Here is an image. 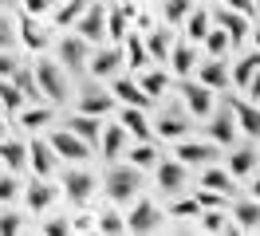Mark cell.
Masks as SVG:
<instances>
[{
    "instance_id": "6da1fadb",
    "label": "cell",
    "mask_w": 260,
    "mask_h": 236,
    "mask_svg": "<svg viewBox=\"0 0 260 236\" xmlns=\"http://www.w3.org/2000/svg\"><path fill=\"white\" fill-rule=\"evenodd\" d=\"M138 185H142V170H134V165H114L107 170V201L114 205H130L138 197Z\"/></svg>"
},
{
    "instance_id": "7a4b0ae2",
    "label": "cell",
    "mask_w": 260,
    "mask_h": 236,
    "mask_svg": "<svg viewBox=\"0 0 260 236\" xmlns=\"http://www.w3.org/2000/svg\"><path fill=\"white\" fill-rule=\"evenodd\" d=\"M32 75H36L40 94H48V103H63V98H67V79H63V71H59L51 59H40Z\"/></svg>"
},
{
    "instance_id": "3957f363",
    "label": "cell",
    "mask_w": 260,
    "mask_h": 236,
    "mask_svg": "<svg viewBox=\"0 0 260 236\" xmlns=\"http://www.w3.org/2000/svg\"><path fill=\"white\" fill-rule=\"evenodd\" d=\"M122 220H126V232H138V236L158 232V228H162V213H158V209H154L150 201H138Z\"/></svg>"
},
{
    "instance_id": "277c9868",
    "label": "cell",
    "mask_w": 260,
    "mask_h": 236,
    "mask_svg": "<svg viewBox=\"0 0 260 236\" xmlns=\"http://www.w3.org/2000/svg\"><path fill=\"white\" fill-rule=\"evenodd\" d=\"M178 91H181V98H185V107H189V114H193V118H209V114H213V94H209V87H205V83L185 79Z\"/></svg>"
},
{
    "instance_id": "5b68a950",
    "label": "cell",
    "mask_w": 260,
    "mask_h": 236,
    "mask_svg": "<svg viewBox=\"0 0 260 236\" xmlns=\"http://www.w3.org/2000/svg\"><path fill=\"white\" fill-rule=\"evenodd\" d=\"M48 146L55 150V157H67V161H83V157H91V146L83 138H75L71 130H55L48 138Z\"/></svg>"
},
{
    "instance_id": "8992f818",
    "label": "cell",
    "mask_w": 260,
    "mask_h": 236,
    "mask_svg": "<svg viewBox=\"0 0 260 236\" xmlns=\"http://www.w3.org/2000/svg\"><path fill=\"white\" fill-rule=\"evenodd\" d=\"M209 20H217V28L229 31V44H233V47L244 44V40H248V28H252V24H248V16L237 12V8H221V12H213Z\"/></svg>"
},
{
    "instance_id": "52a82bcc",
    "label": "cell",
    "mask_w": 260,
    "mask_h": 236,
    "mask_svg": "<svg viewBox=\"0 0 260 236\" xmlns=\"http://www.w3.org/2000/svg\"><path fill=\"white\" fill-rule=\"evenodd\" d=\"M75 36H83L87 44H103L107 40V12L103 8H83V16L75 20Z\"/></svg>"
},
{
    "instance_id": "ba28073f",
    "label": "cell",
    "mask_w": 260,
    "mask_h": 236,
    "mask_svg": "<svg viewBox=\"0 0 260 236\" xmlns=\"http://www.w3.org/2000/svg\"><path fill=\"white\" fill-rule=\"evenodd\" d=\"M205 130H209V138L217 146H233L237 142V118H233V110L225 107V110H217V114H209Z\"/></svg>"
},
{
    "instance_id": "9c48e42d",
    "label": "cell",
    "mask_w": 260,
    "mask_h": 236,
    "mask_svg": "<svg viewBox=\"0 0 260 236\" xmlns=\"http://www.w3.org/2000/svg\"><path fill=\"white\" fill-rule=\"evenodd\" d=\"M63 193H67V201L71 205H87L91 201V193H95V177H91V173H63Z\"/></svg>"
},
{
    "instance_id": "30bf717a",
    "label": "cell",
    "mask_w": 260,
    "mask_h": 236,
    "mask_svg": "<svg viewBox=\"0 0 260 236\" xmlns=\"http://www.w3.org/2000/svg\"><path fill=\"white\" fill-rule=\"evenodd\" d=\"M229 110L237 118V130H244L248 138H260V107L244 103V98H229Z\"/></svg>"
},
{
    "instance_id": "8fae6325",
    "label": "cell",
    "mask_w": 260,
    "mask_h": 236,
    "mask_svg": "<svg viewBox=\"0 0 260 236\" xmlns=\"http://www.w3.org/2000/svg\"><path fill=\"white\" fill-rule=\"evenodd\" d=\"M28 165H32L40 177H51V173H55V150H51L44 138H32L28 142Z\"/></svg>"
},
{
    "instance_id": "7c38bea8",
    "label": "cell",
    "mask_w": 260,
    "mask_h": 236,
    "mask_svg": "<svg viewBox=\"0 0 260 236\" xmlns=\"http://www.w3.org/2000/svg\"><path fill=\"white\" fill-rule=\"evenodd\" d=\"M79 110L83 114H111L114 110V94L111 91H103V87H87V91L79 94Z\"/></svg>"
},
{
    "instance_id": "4fadbf2b",
    "label": "cell",
    "mask_w": 260,
    "mask_h": 236,
    "mask_svg": "<svg viewBox=\"0 0 260 236\" xmlns=\"http://www.w3.org/2000/svg\"><path fill=\"white\" fill-rule=\"evenodd\" d=\"M67 130H71L75 138H83L87 146H95L99 134H103V122H99V114H83V110H79V114L67 118Z\"/></svg>"
},
{
    "instance_id": "5bb4252c",
    "label": "cell",
    "mask_w": 260,
    "mask_h": 236,
    "mask_svg": "<svg viewBox=\"0 0 260 236\" xmlns=\"http://www.w3.org/2000/svg\"><path fill=\"white\" fill-rule=\"evenodd\" d=\"M154 173H158V185L166 193H181L185 189V165L181 161H154Z\"/></svg>"
},
{
    "instance_id": "9a60e30c",
    "label": "cell",
    "mask_w": 260,
    "mask_h": 236,
    "mask_svg": "<svg viewBox=\"0 0 260 236\" xmlns=\"http://www.w3.org/2000/svg\"><path fill=\"white\" fill-rule=\"evenodd\" d=\"M174 154H178L181 165H209L213 157H217V150H213L209 142H181Z\"/></svg>"
},
{
    "instance_id": "2e32d148",
    "label": "cell",
    "mask_w": 260,
    "mask_h": 236,
    "mask_svg": "<svg viewBox=\"0 0 260 236\" xmlns=\"http://www.w3.org/2000/svg\"><path fill=\"white\" fill-rule=\"evenodd\" d=\"M59 59H63L71 71L87 67V40H83V36H63V40H59Z\"/></svg>"
},
{
    "instance_id": "e0dca14e",
    "label": "cell",
    "mask_w": 260,
    "mask_h": 236,
    "mask_svg": "<svg viewBox=\"0 0 260 236\" xmlns=\"http://www.w3.org/2000/svg\"><path fill=\"white\" fill-rule=\"evenodd\" d=\"M111 94H114V98H122L126 107H138V110H146L150 103H154V98H150V94L142 91L134 79H114V91H111Z\"/></svg>"
},
{
    "instance_id": "ac0fdd59",
    "label": "cell",
    "mask_w": 260,
    "mask_h": 236,
    "mask_svg": "<svg viewBox=\"0 0 260 236\" xmlns=\"http://www.w3.org/2000/svg\"><path fill=\"white\" fill-rule=\"evenodd\" d=\"M118 63H122V51H118V47H103V51H95V59L87 63V67H91L95 79H114Z\"/></svg>"
},
{
    "instance_id": "d6986e66",
    "label": "cell",
    "mask_w": 260,
    "mask_h": 236,
    "mask_svg": "<svg viewBox=\"0 0 260 236\" xmlns=\"http://www.w3.org/2000/svg\"><path fill=\"white\" fill-rule=\"evenodd\" d=\"M233 220H237V228L241 232H260V201H241L233 205Z\"/></svg>"
},
{
    "instance_id": "ffe728a7",
    "label": "cell",
    "mask_w": 260,
    "mask_h": 236,
    "mask_svg": "<svg viewBox=\"0 0 260 236\" xmlns=\"http://www.w3.org/2000/svg\"><path fill=\"white\" fill-rule=\"evenodd\" d=\"M20 40L32 47V51H44V47H48V31L40 28V20H36L32 12L20 16Z\"/></svg>"
},
{
    "instance_id": "44dd1931",
    "label": "cell",
    "mask_w": 260,
    "mask_h": 236,
    "mask_svg": "<svg viewBox=\"0 0 260 236\" xmlns=\"http://www.w3.org/2000/svg\"><path fill=\"white\" fill-rule=\"evenodd\" d=\"M118 122H122V130H126V134H134L138 142H150V134H154V130H150V122H146V114H142L138 107H126L122 114H118Z\"/></svg>"
},
{
    "instance_id": "7402d4cb",
    "label": "cell",
    "mask_w": 260,
    "mask_h": 236,
    "mask_svg": "<svg viewBox=\"0 0 260 236\" xmlns=\"http://www.w3.org/2000/svg\"><path fill=\"white\" fill-rule=\"evenodd\" d=\"M24 201H28V209H32V213H44V209L55 201V189L48 185V177H40V181H32V185L24 189Z\"/></svg>"
},
{
    "instance_id": "603a6c76",
    "label": "cell",
    "mask_w": 260,
    "mask_h": 236,
    "mask_svg": "<svg viewBox=\"0 0 260 236\" xmlns=\"http://www.w3.org/2000/svg\"><path fill=\"white\" fill-rule=\"evenodd\" d=\"M99 142H103V157H107V161L122 157V150H126V130H122V122H118V126H107V130L99 134Z\"/></svg>"
},
{
    "instance_id": "cb8c5ba5",
    "label": "cell",
    "mask_w": 260,
    "mask_h": 236,
    "mask_svg": "<svg viewBox=\"0 0 260 236\" xmlns=\"http://www.w3.org/2000/svg\"><path fill=\"white\" fill-rule=\"evenodd\" d=\"M197 83H205L209 91H221V87H229V67H225V59L221 55H213L205 67H201V79Z\"/></svg>"
},
{
    "instance_id": "d4e9b609",
    "label": "cell",
    "mask_w": 260,
    "mask_h": 236,
    "mask_svg": "<svg viewBox=\"0 0 260 236\" xmlns=\"http://www.w3.org/2000/svg\"><path fill=\"white\" fill-rule=\"evenodd\" d=\"M197 217H201V228H205V232H241L237 220H225V209H201Z\"/></svg>"
},
{
    "instance_id": "484cf974",
    "label": "cell",
    "mask_w": 260,
    "mask_h": 236,
    "mask_svg": "<svg viewBox=\"0 0 260 236\" xmlns=\"http://www.w3.org/2000/svg\"><path fill=\"white\" fill-rule=\"evenodd\" d=\"M0 161L12 173H20L28 165V146H24V142H0Z\"/></svg>"
},
{
    "instance_id": "4316f807",
    "label": "cell",
    "mask_w": 260,
    "mask_h": 236,
    "mask_svg": "<svg viewBox=\"0 0 260 236\" xmlns=\"http://www.w3.org/2000/svg\"><path fill=\"white\" fill-rule=\"evenodd\" d=\"M122 44H126V55H122V59H126L130 67H134V71H146V63H150L146 44H142V40H138L134 31H126V40H122Z\"/></svg>"
},
{
    "instance_id": "83f0119b",
    "label": "cell",
    "mask_w": 260,
    "mask_h": 236,
    "mask_svg": "<svg viewBox=\"0 0 260 236\" xmlns=\"http://www.w3.org/2000/svg\"><path fill=\"white\" fill-rule=\"evenodd\" d=\"M252 165H256V150H252V146H241V150L229 154V173H233V177L252 173Z\"/></svg>"
},
{
    "instance_id": "f1b7e54d",
    "label": "cell",
    "mask_w": 260,
    "mask_h": 236,
    "mask_svg": "<svg viewBox=\"0 0 260 236\" xmlns=\"http://www.w3.org/2000/svg\"><path fill=\"white\" fill-rule=\"evenodd\" d=\"M193 67H197V51H193L189 44H178V47H174V75L185 79Z\"/></svg>"
},
{
    "instance_id": "f546056e",
    "label": "cell",
    "mask_w": 260,
    "mask_h": 236,
    "mask_svg": "<svg viewBox=\"0 0 260 236\" xmlns=\"http://www.w3.org/2000/svg\"><path fill=\"white\" fill-rule=\"evenodd\" d=\"M201 185L205 189H217V193H233V173H225V170H209L205 165V173H201Z\"/></svg>"
},
{
    "instance_id": "4dcf8cb0",
    "label": "cell",
    "mask_w": 260,
    "mask_h": 236,
    "mask_svg": "<svg viewBox=\"0 0 260 236\" xmlns=\"http://www.w3.org/2000/svg\"><path fill=\"white\" fill-rule=\"evenodd\" d=\"M146 51H150V59H170V31L154 28L150 40H146Z\"/></svg>"
},
{
    "instance_id": "1f68e13d",
    "label": "cell",
    "mask_w": 260,
    "mask_h": 236,
    "mask_svg": "<svg viewBox=\"0 0 260 236\" xmlns=\"http://www.w3.org/2000/svg\"><path fill=\"white\" fill-rule=\"evenodd\" d=\"M185 31H189V40H201L209 31V12L205 8H189L185 12Z\"/></svg>"
},
{
    "instance_id": "d6a6232c",
    "label": "cell",
    "mask_w": 260,
    "mask_h": 236,
    "mask_svg": "<svg viewBox=\"0 0 260 236\" xmlns=\"http://www.w3.org/2000/svg\"><path fill=\"white\" fill-rule=\"evenodd\" d=\"M158 134H162V138H185V134H189V122H181V114H162V118H158Z\"/></svg>"
},
{
    "instance_id": "836d02e7",
    "label": "cell",
    "mask_w": 260,
    "mask_h": 236,
    "mask_svg": "<svg viewBox=\"0 0 260 236\" xmlns=\"http://www.w3.org/2000/svg\"><path fill=\"white\" fill-rule=\"evenodd\" d=\"M256 71H260V51L256 55H244V59L233 67V83H237V87H248V79L256 75Z\"/></svg>"
},
{
    "instance_id": "e575fe53",
    "label": "cell",
    "mask_w": 260,
    "mask_h": 236,
    "mask_svg": "<svg viewBox=\"0 0 260 236\" xmlns=\"http://www.w3.org/2000/svg\"><path fill=\"white\" fill-rule=\"evenodd\" d=\"M126 157H130V165H134V170H150V165L158 161V150H154L150 142H138V146H134Z\"/></svg>"
},
{
    "instance_id": "d590c367",
    "label": "cell",
    "mask_w": 260,
    "mask_h": 236,
    "mask_svg": "<svg viewBox=\"0 0 260 236\" xmlns=\"http://www.w3.org/2000/svg\"><path fill=\"white\" fill-rule=\"evenodd\" d=\"M0 107L12 110V114H20V110H24V91H20L16 83H0Z\"/></svg>"
},
{
    "instance_id": "8d00e7d4",
    "label": "cell",
    "mask_w": 260,
    "mask_h": 236,
    "mask_svg": "<svg viewBox=\"0 0 260 236\" xmlns=\"http://www.w3.org/2000/svg\"><path fill=\"white\" fill-rule=\"evenodd\" d=\"M126 12H122V8H111V12H107V36H111L114 44H122V40H126Z\"/></svg>"
},
{
    "instance_id": "74e56055",
    "label": "cell",
    "mask_w": 260,
    "mask_h": 236,
    "mask_svg": "<svg viewBox=\"0 0 260 236\" xmlns=\"http://www.w3.org/2000/svg\"><path fill=\"white\" fill-rule=\"evenodd\" d=\"M48 122H51V110L48 107H32V110L20 114V126H24V130H40V126H48Z\"/></svg>"
},
{
    "instance_id": "f35d334b",
    "label": "cell",
    "mask_w": 260,
    "mask_h": 236,
    "mask_svg": "<svg viewBox=\"0 0 260 236\" xmlns=\"http://www.w3.org/2000/svg\"><path fill=\"white\" fill-rule=\"evenodd\" d=\"M166 87H170V75H166V71H146V75H142V91H146L150 98H158Z\"/></svg>"
},
{
    "instance_id": "ab89813d",
    "label": "cell",
    "mask_w": 260,
    "mask_h": 236,
    "mask_svg": "<svg viewBox=\"0 0 260 236\" xmlns=\"http://www.w3.org/2000/svg\"><path fill=\"white\" fill-rule=\"evenodd\" d=\"M83 8H87V0H67L63 8L55 12V24H59V28H67V24H75V20L83 16Z\"/></svg>"
},
{
    "instance_id": "60d3db41",
    "label": "cell",
    "mask_w": 260,
    "mask_h": 236,
    "mask_svg": "<svg viewBox=\"0 0 260 236\" xmlns=\"http://www.w3.org/2000/svg\"><path fill=\"white\" fill-rule=\"evenodd\" d=\"M201 40H205V47H209V55H225V47H229V31H225V28H209L205 36H201Z\"/></svg>"
},
{
    "instance_id": "b9f144b4",
    "label": "cell",
    "mask_w": 260,
    "mask_h": 236,
    "mask_svg": "<svg viewBox=\"0 0 260 236\" xmlns=\"http://www.w3.org/2000/svg\"><path fill=\"white\" fill-rule=\"evenodd\" d=\"M8 79H16V87H20L24 94H32V98H44V94H40V87H36V75H32V71H24L20 63H16V71H12Z\"/></svg>"
},
{
    "instance_id": "7bdbcfd3",
    "label": "cell",
    "mask_w": 260,
    "mask_h": 236,
    "mask_svg": "<svg viewBox=\"0 0 260 236\" xmlns=\"http://www.w3.org/2000/svg\"><path fill=\"white\" fill-rule=\"evenodd\" d=\"M95 228H99V232H107V236H114V232H126V220L118 217V213H103V217L95 220Z\"/></svg>"
},
{
    "instance_id": "ee69618b",
    "label": "cell",
    "mask_w": 260,
    "mask_h": 236,
    "mask_svg": "<svg viewBox=\"0 0 260 236\" xmlns=\"http://www.w3.org/2000/svg\"><path fill=\"white\" fill-rule=\"evenodd\" d=\"M189 8H193V0H166V24H181Z\"/></svg>"
},
{
    "instance_id": "f6af8a7d",
    "label": "cell",
    "mask_w": 260,
    "mask_h": 236,
    "mask_svg": "<svg viewBox=\"0 0 260 236\" xmlns=\"http://www.w3.org/2000/svg\"><path fill=\"white\" fill-rule=\"evenodd\" d=\"M197 205H201V209H225V193H217V189H197V197H193Z\"/></svg>"
},
{
    "instance_id": "bcb514c9",
    "label": "cell",
    "mask_w": 260,
    "mask_h": 236,
    "mask_svg": "<svg viewBox=\"0 0 260 236\" xmlns=\"http://www.w3.org/2000/svg\"><path fill=\"white\" fill-rule=\"evenodd\" d=\"M20 228H24V220L16 213H0V236H16Z\"/></svg>"
},
{
    "instance_id": "7dc6e473",
    "label": "cell",
    "mask_w": 260,
    "mask_h": 236,
    "mask_svg": "<svg viewBox=\"0 0 260 236\" xmlns=\"http://www.w3.org/2000/svg\"><path fill=\"white\" fill-rule=\"evenodd\" d=\"M16 193H20L16 177H12V173H4V177H0V201H12Z\"/></svg>"
},
{
    "instance_id": "c3c4849f",
    "label": "cell",
    "mask_w": 260,
    "mask_h": 236,
    "mask_svg": "<svg viewBox=\"0 0 260 236\" xmlns=\"http://www.w3.org/2000/svg\"><path fill=\"white\" fill-rule=\"evenodd\" d=\"M197 213H201L197 201H178L174 209H170V217H197Z\"/></svg>"
},
{
    "instance_id": "681fc988",
    "label": "cell",
    "mask_w": 260,
    "mask_h": 236,
    "mask_svg": "<svg viewBox=\"0 0 260 236\" xmlns=\"http://www.w3.org/2000/svg\"><path fill=\"white\" fill-rule=\"evenodd\" d=\"M51 4H55V0H24V12L44 16V12H51Z\"/></svg>"
},
{
    "instance_id": "f907efd6",
    "label": "cell",
    "mask_w": 260,
    "mask_h": 236,
    "mask_svg": "<svg viewBox=\"0 0 260 236\" xmlns=\"http://www.w3.org/2000/svg\"><path fill=\"white\" fill-rule=\"evenodd\" d=\"M44 232H48V236H67V232H71V224H67V220H48Z\"/></svg>"
},
{
    "instance_id": "816d5d0a",
    "label": "cell",
    "mask_w": 260,
    "mask_h": 236,
    "mask_svg": "<svg viewBox=\"0 0 260 236\" xmlns=\"http://www.w3.org/2000/svg\"><path fill=\"white\" fill-rule=\"evenodd\" d=\"M12 71H16V59H12V55H8L4 47H0V79H8Z\"/></svg>"
},
{
    "instance_id": "f5cc1de1",
    "label": "cell",
    "mask_w": 260,
    "mask_h": 236,
    "mask_svg": "<svg viewBox=\"0 0 260 236\" xmlns=\"http://www.w3.org/2000/svg\"><path fill=\"white\" fill-rule=\"evenodd\" d=\"M12 36H16V28H12V24L0 16V47H12Z\"/></svg>"
},
{
    "instance_id": "db71d44e",
    "label": "cell",
    "mask_w": 260,
    "mask_h": 236,
    "mask_svg": "<svg viewBox=\"0 0 260 236\" xmlns=\"http://www.w3.org/2000/svg\"><path fill=\"white\" fill-rule=\"evenodd\" d=\"M229 8H237V12H244V16H252V4H256V0H225Z\"/></svg>"
},
{
    "instance_id": "11a10c76",
    "label": "cell",
    "mask_w": 260,
    "mask_h": 236,
    "mask_svg": "<svg viewBox=\"0 0 260 236\" xmlns=\"http://www.w3.org/2000/svg\"><path fill=\"white\" fill-rule=\"evenodd\" d=\"M244 91H248V94H252V98L260 103V71H256L252 79H248V87H244Z\"/></svg>"
},
{
    "instance_id": "9f6ffc18",
    "label": "cell",
    "mask_w": 260,
    "mask_h": 236,
    "mask_svg": "<svg viewBox=\"0 0 260 236\" xmlns=\"http://www.w3.org/2000/svg\"><path fill=\"white\" fill-rule=\"evenodd\" d=\"M248 36H252V40H256V47H260V24H256V28H248Z\"/></svg>"
},
{
    "instance_id": "6f0895ef",
    "label": "cell",
    "mask_w": 260,
    "mask_h": 236,
    "mask_svg": "<svg viewBox=\"0 0 260 236\" xmlns=\"http://www.w3.org/2000/svg\"><path fill=\"white\" fill-rule=\"evenodd\" d=\"M4 130H8V122H4V107H0V138H4Z\"/></svg>"
},
{
    "instance_id": "680465c9",
    "label": "cell",
    "mask_w": 260,
    "mask_h": 236,
    "mask_svg": "<svg viewBox=\"0 0 260 236\" xmlns=\"http://www.w3.org/2000/svg\"><path fill=\"white\" fill-rule=\"evenodd\" d=\"M252 197H256V201H260V181H256V185H252Z\"/></svg>"
},
{
    "instance_id": "91938a15",
    "label": "cell",
    "mask_w": 260,
    "mask_h": 236,
    "mask_svg": "<svg viewBox=\"0 0 260 236\" xmlns=\"http://www.w3.org/2000/svg\"><path fill=\"white\" fill-rule=\"evenodd\" d=\"M0 4H8V0H0Z\"/></svg>"
},
{
    "instance_id": "94428289",
    "label": "cell",
    "mask_w": 260,
    "mask_h": 236,
    "mask_svg": "<svg viewBox=\"0 0 260 236\" xmlns=\"http://www.w3.org/2000/svg\"><path fill=\"white\" fill-rule=\"evenodd\" d=\"M201 4H205V0H201Z\"/></svg>"
}]
</instances>
